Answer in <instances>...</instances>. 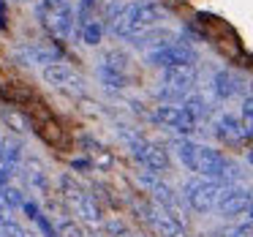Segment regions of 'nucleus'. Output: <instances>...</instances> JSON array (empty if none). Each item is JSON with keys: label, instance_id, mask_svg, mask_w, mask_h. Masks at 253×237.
<instances>
[{"label": "nucleus", "instance_id": "a211bd4d", "mask_svg": "<svg viewBox=\"0 0 253 237\" xmlns=\"http://www.w3.org/2000/svg\"><path fill=\"white\" fill-rule=\"evenodd\" d=\"M240 120H242V126H245L248 137H253V95H245V98H242Z\"/></svg>", "mask_w": 253, "mask_h": 237}, {"label": "nucleus", "instance_id": "9d476101", "mask_svg": "<svg viewBox=\"0 0 253 237\" xmlns=\"http://www.w3.org/2000/svg\"><path fill=\"white\" fill-rule=\"evenodd\" d=\"M147 63L155 68H180V66H196V52L193 47H188L185 41H169L166 47L147 52Z\"/></svg>", "mask_w": 253, "mask_h": 237}, {"label": "nucleus", "instance_id": "9b49d317", "mask_svg": "<svg viewBox=\"0 0 253 237\" xmlns=\"http://www.w3.org/2000/svg\"><path fill=\"white\" fill-rule=\"evenodd\" d=\"M41 74H44L46 85H52L55 90H63V93H68V95H82L84 93L82 77H79L71 66H66L63 60L60 63H52V66H46V68H41Z\"/></svg>", "mask_w": 253, "mask_h": 237}, {"label": "nucleus", "instance_id": "f257e3e1", "mask_svg": "<svg viewBox=\"0 0 253 237\" xmlns=\"http://www.w3.org/2000/svg\"><path fill=\"white\" fill-rule=\"evenodd\" d=\"M174 153L177 158L182 161L185 169H191L193 175L207 177V180H218L223 186H234V183L242 180V169L234 164L231 158H226L220 150L210 147V144H202L196 139L180 137L174 139Z\"/></svg>", "mask_w": 253, "mask_h": 237}, {"label": "nucleus", "instance_id": "b1692460", "mask_svg": "<svg viewBox=\"0 0 253 237\" xmlns=\"http://www.w3.org/2000/svg\"><path fill=\"white\" fill-rule=\"evenodd\" d=\"M0 142H3V137H0Z\"/></svg>", "mask_w": 253, "mask_h": 237}, {"label": "nucleus", "instance_id": "412c9836", "mask_svg": "<svg viewBox=\"0 0 253 237\" xmlns=\"http://www.w3.org/2000/svg\"><path fill=\"white\" fill-rule=\"evenodd\" d=\"M6 28V3L0 0V30Z\"/></svg>", "mask_w": 253, "mask_h": 237}, {"label": "nucleus", "instance_id": "1a4fd4ad", "mask_svg": "<svg viewBox=\"0 0 253 237\" xmlns=\"http://www.w3.org/2000/svg\"><path fill=\"white\" fill-rule=\"evenodd\" d=\"M128 77H131V60L128 55L112 49L101 57L98 63V79L106 90H123L128 85Z\"/></svg>", "mask_w": 253, "mask_h": 237}, {"label": "nucleus", "instance_id": "2eb2a0df", "mask_svg": "<svg viewBox=\"0 0 253 237\" xmlns=\"http://www.w3.org/2000/svg\"><path fill=\"white\" fill-rule=\"evenodd\" d=\"M169 41H174V36L169 33L166 28H153V30H147V33H142V36H136V39H131V44L136 47V49H147V52H153V49H158V47H166Z\"/></svg>", "mask_w": 253, "mask_h": 237}, {"label": "nucleus", "instance_id": "6ab92c4d", "mask_svg": "<svg viewBox=\"0 0 253 237\" xmlns=\"http://www.w3.org/2000/svg\"><path fill=\"white\" fill-rule=\"evenodd\" d=\"M3 120H6V126L11 128V131H19V134L28 131V120L14 109H3Z\"/></svg>", "mask_w": 253, "mask_h": 237}, {"label": "nucleus", "instance_id": "6e6552de", "mask_svg": "<svg viewBox=\"0 0 253 237\" xmlns=\"http://www.w3.org/2000/svg\"><path fill=\"white\" fill-rule=\"evenodd\" d=\"M153 117H155V123H161L166 128H174V131L185 134V137H191V134H196L202 128V120L185 104H161V106H155Z\"/></svg>", "mask_w": 253, "mask_h": 237}, {"label": "nucleus", "instance_id": "0eeeda50", "mask_svg": "<svg viewBox=\"0 0 253 237\" xmlns=\"http://www.w3.org/2000/svg\"><path fill=\"white\" fill-rule=\"evenodd\" d=\"M223 183L218 180H207V177H191V180L182 186V199H185V204L191 210H196V213H212L215 207H218V199L220 193H223Z\"/></svg>", "mask_w": 253, "mask_h": 237}, {"label": "nucleus", "instance_id": "4be33fe9", "mask_svg": "<svg viewBox=\"0 0 253 237\" xmlns=\"http://www.w3.org/2000/svg\"><path fill=\"white\" fill-rule=\"evenodd\" d=\"M248 161H251V164H253V150H251V153H248Z\"/></svg>", "mask_w": 253, "mask_h": 237}, {"label": "nucleus", "instance_id": "7ed1b4c3", "mask_svg": "<svg viewBox=\"0 0 253 237\" xmlns=\"http://www.w3.org/2000/svg\"><path fill=\"white\" fill-rule=\"evenodd\" d=\"M36 19L55 41H68L77 30V11L68 0H39Z\"/></svg>", "mask_w": 253, "mask_h": 237}, {"label": "nucleus", "instance_id": "20e7f679", "mask_svg": "<svg viewBox=\"0 0 253 237\" xmlns=\"http://www.w3.org/2000/svg\"><path fill=\"white\" fill-rule=\"evenodd\" d=\"M60 191H63V199H66V204L74 210V215H77L82 224L93 226V229L104 226L101 204L95 202L93 193H90L84 186H79V183L74 180L71 175H63V177H60Z\"/></svg>", "mask_w": 253, "mask_h": 237}, {"label": "nucleus", "instance_id": "dca6fc26", "mask_svg": "<svg viewBox=\"0 0 253 237\" xmlns=\"http://www.w3.org/2000/svg\"><path fill=\"white\" fill-rule=\"evenodd\" d=\"M77 30H79V36H82L84 44L95 47L101 41V36H104V22L95 19V22H87V25H82V28H77Z\"/></svg>", "mask_w": 253, "mask_h": 237}, {"label": "nucleus", "instance_id": "39448f33", "mask_svg": "<svg viewBox=\"0 0 253 237\" xmlns=\"http://www.w3.org/2000/svg\"><path fill=\"white\" fill-rule=\"evenodd\" d=\"M120 137H123V142L128 144L131 155L142 164V169L155 172V175L169 169V155H166V150L161 147L158 142H153V139H147L144 134L133 131V128H128V126H120Z\"/></svg>", "mask_w": 253, "mask_h": 237}, {"label": "nucleus", "instance_id": "423d86ee", "mask_svg": "<svg viewBox=\"0 0 253 237\" xmlns=\"http://www.w3.org/2000/svg\"><path fill=\"white\" fill-rule=\"evenodd\" d=\"M196 66H180V68H166L158 85V98L161 104H180L191 93H196Z\"/></svg>", "mask_w": 253, "mask_h": 237}, {"label": "nucleus", "instance_id": "ddd939ff", "mask_svg": "<svg viewBox=\"0 0 253 237\" xmlns=\"http://www.w3.org/2000/svg\"><path fill=\"white\" fill-rule=\"evenodd\" d=\"M17 57L25 63V66H52V63H60L63 55L60 49H57V44H52V41H36V44H28L22 47V49L17 52Z\"/></svg>", "mask_w": 253, "mask_h": 237}, {"label": "nucleus", "instance_id": "f03ea898", "mask_svg": "<svg viewBox=\"0 0 253 237\" xmlns=\"http://www.w3.org/2000/svg\"><path fill=\"white\" fill-rule=\"evenodd\" d=\"M166 19V8L161 6L158 0H128L120 6L109 8V28L117 39L131 41L136 36L147 33V30L158 28Z\"/></svg>", "mask_w": 253, "mask_h": 237}, {"label": "nucleus", "instance_id": "f3484780", "mask_svg": "<svg viewBox=\"0 0 253 237\" xmlns=\"http://www.w3.org/2000/svg\"><path fill=\"white\" fill-rule=\"evenodd\" d=\"M28 183L33 188H39V191H46V175H44L39 161H30L28 164Z\"/></svg>", "mask_w": 253, "mask_h": 237}, {"label": "nucleus", "instance_id": "5701e85b", "mask_svg": "<svg viewBox=\"0 0 253 237\" xmlns=\"http://www.w3.org/2000/svg\"><path fill=\"white\" fill-rule=\"evenodd\" d=\"M202 237H212V232H210V235H202Z\"/></svg>", "mask_w": 253, "mask_h": 237}, {"label": "nucleus", "instance_id": "f8f14e48", "mask_svg": "<svg viewBox=\"0 0 253 237\" xmlns=\"http://www.w3.org/2000/svg\"><path fill=\"white\" fill-rule=\"evenodd\" d=\"M212 131L215 137L220 139L223 144H231V147H242V144L248 142V131L245 126H242V120L237 115H231V112H223V115H218L212 120Z\"/></svg>", "mask_w": 253, "mask_h": 237}, {"label": "nucleus", "instance_id": "4468645a", "mask_svg": "<svg viewBox=\"0 0 253 237\" xmlns=\"http://www.w3.org/2000/svg\"><path fill=\"white\" fill-rule=\"evenodd\" d=\"M245 79L240 77V74H234V71H218L212 77V95L215 98H220V101H231V98H237V95H242L245 93Z\"/></svg>", "mask_w": 253, "mask_h": 237}, {"label": "nucleus", "instance_id": "aec40b11", "mask_svg": "<svg viewBox=\"0 0 253 237\" xmlns=\"http://www.w3.org/2000/svg\"><path fill=\"white\" fill-rule=\"evenodd\" d=\"M57 237H82V232H79V226L74 221H63L57 226Z\"/></svg>", "mask_w": 253, "mask_h": 237}]
</instances>
